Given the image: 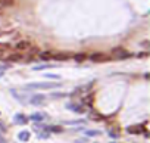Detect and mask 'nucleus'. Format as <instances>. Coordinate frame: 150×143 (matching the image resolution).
I'll list each match as a JSON object with an SVG mask.
<instances>
[{
    "label": "nucleus",
    "mask_w": 150,
    "mask_h": 143,
    "mask_svg": "<svg viewBox=\"0 0 150 143\" xmlns=\"http://www.w3.org/2000/svg\"><path fill=\"white\" fill-rule=\"evenodd\" d=\"M85 134H87V136L94 137V136H99V134H100V131H97V130H89V131H85Z\"/></svg>",
    "instance_id": "a211bd4d"
},
{
    "label": "nucleus",
    "mask_w": 150,
    "mask_h": 143,
    "mask_svg": "<svg viewBox=\"0 0 150 143\" xmlns=\"http://www.w3.org/2000/svg\"><path fill=\"white\" fill-rule=\"evenodd\" d=\"M89 59H90L91 62H103V61L107 59V56L103 53V52H94V53H91V55L89 56Z\"/></svg>",
    "instance_id": "f03ea898"
},
{
    "label": "nucleus",
    "mask_w": 150,
    "mask_h": 143,
    "mask_svg": "<svg viewBox=\"0 0 150 143\" xmlns=\"http://www.w3.org/2000/svg\"><path fill=\"white\" fill-rule=\"evenodd\" d=\"M55 87H60V83H31L24 87V90H50Z\"/></svg>",
    "instance_id": "f257e3e1"
},
{
    "label": "nucleus",
    "mask_w": 150,
    "mask_h": 143,
    "mask_svg": "<svg viewBox=\"0 0 150 143\" xmlns=\"http://www.w3.org/2000/svg\"><path fill=\"white\" fill-rule=\"evenodd\" d=\"M31 47V43L28 42V40H21V42H18L16 44H15V49L16 50H27V49H30Z\"/></svg>",
    "instance_id": "6e6552de"
},
{
    "label": "nucleus",
    "mask_w": 150,
    "mask_h": 143,
    "mask_svg": "<svg viewBox=\"0 0 150 143\" xmlns=\"http://www.w3.org/2000/svg\"><path fill=\"white\" fill-rule=\"evenodd\" d=\"M3 131H6V127H5V124L0 121V133H3Z\"/></svg>",
    "instance_id": "412c9836"
},
{
    "label": "nucleus",
    "mask_w": 150,
    "mask_h": 143,
    "mask_svg": "<svg viewBox=\"0 0 150 143\" xmlns=\"http://www.w3.org/2000/svg\"><path fill=\"white\" fill-rule=\"evenodd\" d=\"M66 109H71V111L75 112V114H82V112L85 111L82 105H80V103H74V102L66 103Z\"/></svg>",
    "instance_id": "7ed1b4c3"
},
{
    "label": "nucleus",
    "mask_w": 150,
    "mask_h": 143,
    "mask_svg": "<svg viewBox=\"0 0 150 143\" xmlns=\"http://www.w3.org/2000/svg\"><path fill=\"white\" fill-rule=\"evenodd\" d=\"M64 96H66V95H65V93H52V97H55V99H56V97H57V99H59V97H64Z\"/></svg>",
    "instance_id": "aec40b11"
},
{
    "label": "nucleus",
    "mask_w": 150,
    "mask_h": 143,
    "mask_svg": "<svg viewBox=\"0 0 150 143\" xmlns=\"http://www.w3.org/2000/svg\"><path fill=\"white\" fill-rule=\"evenodd\" d=\"M56 67V65H37V67H34L32 69L34 71H44V69H52V68H55Z\"/></svg>",
    "instance_id": "4468645a"
},
{
    "label": "nucleus",
    "mask_w": 150,
    "mask_h": 143,
    "mask_svg": "<svg viewBox=\"0 0 150 143\" xmlns=\"http://www.w3.org/2000/svg\"><path fill=\"white\" fill-rule=\"evenodd\" d=\"M39 58H40L41 61H44V62L52 61V58H53V52H50V50H44V52H41V53L39 55Z\"/></svg>",
    "instance_id": "9d476101"
},
{
    "label": "nucleus",
    "mask_w": 150,
    "mask_h": 143,
    "mask_svg": "<svg viewBox=\"0 0 150 143\" xmlns=\"http://www.w3.org/2000/svg\"><path fill=\"white\" fill-rule=\"evenodd\" d=\"M72 58H74V61L75 62H84L85 59H87V55H84V53H77V55H72Z\"/></svg>",
    "instance_id": "2eb2a0df"
},
{
    "label": "nucleus",
    "mask_w": 150,
    "mask_h": 143,
    "mask_svg": "<svg viewBox=\"0 0 150 143\" xmlns=\"http://www.w3.org/2000/svg\"><path fill=\"white\" fill-rule=\"evenodd\" d=\"M14 121H15V124H27L28 123V116L27 115H24V114H16L15 116H14Z\"/></svg>",
    "instance_id": "1a4fd4ad"
},
{
    "label": "nucleus",
    "mask_w": 150,
    "mask_h": 143,
    "mask_svg": "<svg viewBox=\"0 0 150 143\" xmlns=\"http://www.w3.org/2000/svg\"><path fill=\"white\" fill-rule=\"evenodd\" d=\"M3 72H5V71H3V69H0V78H2V77H3V75H5V74H3Z\"/></svg>",
    "instance_id": "5701e85b"
},
{
    "label": "nucleus",
    "mask_w": 150,
    "mask_h": 143,
    "mask_svg": "<svg viewBox=\"0 0 150 143\" xmlns=\"http://www.w3.org/2000/svg\"><path fill=\"white\" fill-rule=\"evenodd\" d=\"M10 49H12V46L9 43H0V53L2 52H9Z\"/></svg>",
    "instance_id": "f3484780"
},
{
    "label": "nucleus",
    "mask_w": 150,
    "mask_h": 143,
    "mask_svg": "<svg viewBox=\"0 0 150 143\" xmlns=\"http://www.w3.org/2000/svg\"><path fill=\"white\" fill-rule=\"evenodd\" d=\"M44 77H46V78H53V80H57L59 78V77L55 75V74H44Z\"/></svg>",
    "instance_id": "6ab92c4d"
},
{
    "label": "nucleus",
    "mask_w": 150,
    "mask_h": 143,
    "mask_svg": "<svg viewBox=\"0 0 150 143\" xmlns=\"http://www.w3.org/2000/svg\"><path fill=\"white\" fill-rule=\"evenodd\" d=\"M6 59L10 61V62H21L24 59V56H22V53H10Z\"/></svg>",
    "instance_id": "f8f14e48"
},
{
    "label": "nucleus",
    "mask_w": 150,
    "mask_h": 143,
    "mask_svg": "<svg viewBox=\"0 0 150 143\" xmlns=\"http://www.w3.org/2000/svg\"><path fill=\"white\" fill-rule=\"evenodd\" d=\"M30 137H31V133L27 131V130H24V131H21V133L18 134V139H19L21 142H28Z\"/></svg>",
    "instance_id": "ddd939ff"
},
{
    "label": "nucleus",
    "mask_w": 150,
    "mask_h": 143,
    "mask_svg": "<svg viewBox=\"0 0 150 143\" xmlns=\"http://www.w3.org/2000/svg\"><path fill=\"white\" fill-rule=\"evenodd\" d=\"M47 118V115L46 114H43V112H35V114H32L28 120H31V121H34V123H41V121H44Z\"/></svg>",
    "instance_id": "423d86ee"
},
{
    "label": "nucleus",
    "mask_w": 150,
    "mask_h": 143,
    "mask_svg": "<svg viewBox=\"0 0 150 143\" xmlns=\"http://www.w3.org/2000/svg\"><path fill=\"white\" fill-rule=\"evenodd\" d=\"M72 58V55H69L68 52H56V53H53V58L52 59H56V61H66Z\"/></svg>",
    "instance_id": "0eeeda50"
},
{
    "label": "nucleus",
    "mask_w": 150,
    "mask_h": 143,
    "mask_svg": "<svg viewBox=\"0 0 150 143\" xmlns=\"http://www.w3.org/2000/svg\"><path fill=\"white\" fill-rule=\"evenodd\" d=\"M44 99H46L44 95H32L31 99H30V103H31V105L39 106V105H43V103H44Z\"/></svg>",
    "instance_id": "39448f33"
},
{
    "label": "nucleus",
    "mask_w": 150,
    "mask_h": 143,
    "mask_svg": "<svg viewBox=\"0 0 150 143\" xmlns=\"http://www.w3.org/2000/svg\"><path fill=\"white\" fill-rule=\"evenodd\" d=\"M127 131H128V133H132V134H139V133L141 131V130H140V127H139V125H131V127H128V128H127Z\"/></svg>",
    "instance_id": "dca6fc26"
},
{
    "label": "nucleus",
    "mask_w": 150,
    "mask_h": 143,
    "mask_svg": "<svg viewBox=\"0 0 150 143\" xmlns=\"http://www.w3.org/2000/svg\"><path fill=\"white\" fill-rule=\"evenodd\" d=\"M112 56L116 58V59H124V58H130L131 55L125 49H114V52H112Z\"/></svg>",
    "instance_id": "20e7f679"
},
{
    "label": "nucleus",
    "mask_w": 150,
    "mask_h": 143,
    "mask_svg": "<svg viewBox=\"0 0 150 143\" xmlns=\"http://www.w3.org/2000/svg\"><path fill=\"white\" fill-rule=\"evenodd\" d=\"M0 143H6V140H5V139H3L2 136H0Z\"/></svg>",
    "instance_id": "4be33fe9"
},
{
    "label": "nucleus",
    "mask_w": 150,
    "mask_h": 143,
    "mask_svg": "<svg viewBox=\"0 0 150 143\" xmlns=\"http://www.w3.org/2000/svg\"><path fill=\"white\" fill-rule=\"evenodd\" d=\"M43 130H46V131H52V133H62L64 131L60 125H44Z\"/></svg>",
    "instance_id": "9b49d317"
}]
</instances>
